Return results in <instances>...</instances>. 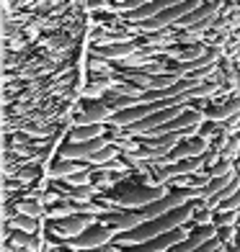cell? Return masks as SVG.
I'll return each instance as SVG.
<instances>
[{"mask_svg": "<svg viewBox=\"0 0 240 252\" xmlns=\"http://www.w3.org/2000/svg\"><path fill=\"white\" fill-rule=\"evenodd\" d=\"M165 196L163 186H140V183H121L117 186L111 193H106V203L114 206V209H145V206H150L155 201H160Z\"/></svg>", "mask_w": 240, "mask_h": 252, "instance_id": "1", "label": "cell"}, {"mask_svg": "<svg viewBox=\"0 0 240 252\" xmlns=\"http://www.w3.org/2000/svg\"><path fill=\"white\" fill-rule=\"evenodd\" d=\"M117 232H114L111 226H106V224H101V219H98V224H93L90 229H85L80 237H75V239H70V242H65V247H70V252H83V250H98V247H109V245H114L117 242Z\"/></svg>", "mask_w": 240, "mask_h": 252, "instance_id": "2", "label": "cell"}, {"mask_svg": "<svg viewBox=\"0 0 240 252\" xmlns=\"http://www.w3.org/2000/svg\"><path fill=\"white\" fill-rule=\"evenodd\" d=\"M93 224H98V216H90V214H75V216H67V219H57L47 224V232L54 237H62V242H70V239L80 237L90 229Z\"/></svg>", "mask_w": 240, "mask_h": 252, "instance_id": "3", "label": "cell"}, {"mask_svg": "<svg viewBox=\"0 0 240 252\" xmlns=\"http://www.w3.org/2000/svg\"><path fill=\"white\" fill-rule=\"evenodd\" d=\"M207 152H209V139H204L201 134H197V136H186L173 152L163 159H158V162L170 165V162H181V159H201Z\"/></svg>", "mask_w": 240, "mask_h": 252, "instance_id": "4", "label": "cell"}, {"mask_svg": "<svg viewBox=\"0 0 240 252\" xmlns=\"http://www.w3.org/2000/svg\"><path fill=\"white\" fill-rule=\"evenodd\" d=\"M111 142H106L104 136L101 139H93V142H70L60 147V159H78V162H88L93 155H98L101 150H106Z\"/></svg>", "mask_w": 240, "mask_h": 252, "instance_id": "5", "label": "cell"}, {"mask_svg": "<svg viewBox=\"0 0 240 252\" xmlns=\"http://www.w3.org/2000/svg\"><path fill=\"white\" fill-rule=\"evenodd\" d=\"M101 224L111 226L117 234H127L140 224H145V216H142V211H109L101 216Z\"/></svg>", "mask_w": 240, "mask_h": 252, "instance_id": "6", "label": "cell"}, {"mask_svg": "<svg viewBox=\"0 0 240 252\" xmlns=\"http://www.w3.org/2000/svg\"><path fill=\"white\" fill-rule=\"evenodd\" d=\"M90 165H83V162H78V159H57V162L49 165L47 170V180H70L80 173H90Z\"/></svg>", "mask_w": 240, "mask_h": 252, "instance_id": "7", "label": "cell"}, {"mask_svg": "<svg viewBox=\"0 0 240 252\" xmlns=\"http://www.w3.org/2000/svg\"><path fill=\"white\" fill-rule=\"evenodd\" d=\"M117 116V111L106 103H88L85 111L75 119V126H88V124H106Z\"/></svg>", "mask_w": 240, "mask_h": 252, "instance_id": "8", "label": "cell"}, {"mask_svg": "<svg viewBox=\"0 0 240 252\" xmlns=\"http://www.w3.org/2000/svg\"><path fill=\"white\" fill-rule=\"evenodd\" d=\"M106 134V126L104 124H88V126H75L70 131V142H93L101 139Z\"/></svg>", "mask_w": 240, "mask_h": 252, "instance_id": "9", "label": "cell"}, {"mask_svg": "<svg viewBox=\"0 0 240 252\" xmlns=\"http://www.w3.org/2000/svg\"><path fill=\"white\" fill-rule=\"evenodd\" d=\"M13 239V247H21L26 252H39L44 247V232L41 234H26V232H13L10 234Z\"/></svg>", "mask_w": 240, "mask_h": 252, "instance_id": "10", "label": "cell"}, {"mask_svg": "<svg viewBox=\"0 0 240 252\" xmlns=\"http://www.w3.org/2000/svg\"><path fill=\"white\" fill-rule=\"evenodd\" d=\"M16 209L18 214H24V216H34V219H44L47 216V203H44L41 198H24V201H18L16 203Z\"/></svg>", "mask_w": 240, "mask_h": 252, "instance_id": "11", "label": "cell"}, {"mask_svg": "<svg viewBox=\"0 0 240 252\" xmlns=\"http://www.w3.org/2000/svg\"><path fill=\"white\" fill-rule=\"evenodd\" d=\"M8 229H13V232H26V234H39V219H34V216H24L18 214L16 219L5 221Z\"/></svg>", "mask_w": 240, "mask_h": 252, "instance_id": "12", "label": "cell"}, {"mask_svg": "<svg viewBox=\"0 0 240 252\" xmlns=\"http://www.w3.org/2000/svg\"><path fill=\"white\" fill-rule=\"evenodd\" d=\"M238 111H240V98L227 100V103H222V106H214L209 111H204V116L212 119V121H220V119H227V116H235Z\"/></svg>", "mask_w": 240, "mask_h": 252, "instance_id": "13", "label": "cell"}, {"mask_svg": "<svg viewBox=\"0 0 240 252\" xmlns=\"http://www.w3.org/2000/svg\"><path fill=\"white\" fill-rule=\"evenodd\" d=\"M220 209H225V211H240V188H238V190L233 193V196L220 206Z\"/></svg>", "mask_w": 240, "mask_h": 252, "instance_id": "14", "label": "cell"}, {"mask_svg": "<svg viewBox=\"0 0 240 252\" xmlns=\"http://www.w3.org/2000/svg\"><path fill=\"white\" fill-rule=\"evenodd\" d=\"M225 252H240V237H238V239H235V242H233L230 247H227Z\"/></svg>", "mask_w": 240, "mask_h": 252, "instance_id": "15", "label": "cell"}, {"mask_svg": "<svg viewBox=\"0 0 240 252\" xmlns=\"http://www.w3.org/2000/svg\"><path fill=\"white\" fill-rule=\"evenodd\" d=\"M44 252H62V250L57 247V245H47V247H44Z\"/></svg>", "mask_w": 240, "mask_h": 252, "instance_id": "16", "label": "cell"}, {"mask_svg": "<svg viewBox=\"0 0 240 252\" xmlns=\"http://www.w3.org/2000/svg\"><path fill=\"white\" fill-rule=\"evenodd\" d=\"M168 252H178V247H173V250H168Z\"/></svg>", "mask_w": 240, "mask_h": 252, "instance_id": "17", "label": "cell"}]
</instances>
